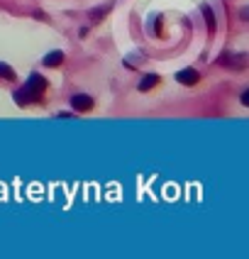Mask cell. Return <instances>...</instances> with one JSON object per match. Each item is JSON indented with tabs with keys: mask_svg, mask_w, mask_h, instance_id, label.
<instances>
[{
	"mask_svg": "<svg viewBox=\"0 0 249 259\" xmlns=\"http://www.w3.org/2000/svg\"><path fill=\"white\" fill-rule=\"evenodd\" d=\"M108 10H110V7H100V10H91V20H93V22H100V20H103V17L108 15Z\"/></svg>",
	"mask_w": 249,
	"mask_h": 259,
	"instance_id": "cell-7",
	"label": "cell"
},
{
	"mask_svg": "<svg viewBox=\"0 0 249 259\" xmlns=\"http://www.w3.org/2000/svg\"><path fill=\"white\" fill-rule=\"evenodd\" d=\"M71 105H73V110L86 113V110H91V108H93V98H91V96H86V93H76V96L71 98Z\"/></svg>",
	"mask_w": 249,
	"mask_h": 259,
	"instance_id": "cell-2",
	"label": "cell"
},
{
	"mask_svg": "<svg viewBox=\"0 0 249 259\" xmlns=\"http://www.w3.org/2000/svg\"><path fill=\"white\" fill-rule=\"evenodd\" d=\"M0 78H5V81H12L15 78V71L5 64V62H0Z\"/></svg>",
	"mask_w": 249,
	"mask_h": 259,
	"instance_id": "cell-6",
	"label": "cell"
},
{
	"mask_svg": "<svg viewBox=\"0 0 249 259\" xmlns=\"http://www.w3.org/2000/svg\"><path fill=\"white\" fill-rule=\"evenodd\" d=\"M159 83V76L156 73H147L142 81H139V91H149V88H154Z\"/></svg>",
	"mask_w": 249,
	"mask_h": 259,
	"instance_id": "cell-4",
	"label": "cell"
},
{
	"mask_svg": "<svg viewBox=\"0 0 249 259\" xmlns=\"http://www.w3.org/2000/svg\"><path fill=\"white\" fill-rule=\"evenodd\" d=\"M176 78H179V83H184V86H195V83L200 81V76H198L195 68H184V71H179Z\"/></svg>",
	"mask_w": 249,
	"mask_h": 259,
	"instance_id": "cell-3",
	"label": "cell"
},
{
	"mask_svg": "<svg viewBox=\"0 0 249 259\" xmlns=\"http://www.w3.org/2000/svg\"><path fill=\"white\" fill-rule=\"evenodd\" d=\"M242 105H249V91L242 93Z\"/></svg>",
	"mask_w": 249,
	"mask_h": 259,
	"instance_id": "cell-9",
	"label": "cell"
},
{
	"mask_svg": "<svg viewBox=\"0 0 249 259\" xmlns=\"http://www.w3.org/2000/svg\"><path fill=\"white\" fill-rule=\"evenodd\" d=\"M203 12H205V17H208V27L215 30V15H213V10H210V7H203Z\"/></svg>",
	"mask_w": 249,
	"mask_h": 259,
	"instance_id": "cell-8",
	"label": "cell"
},
{
	"mask_svg": "<svg viewBox=\"0 0 249 259\" xmlns=\"http://www.w3.org/2000/svg\"><path fill=\"white\" fill-rule=\"evenodd\" d=\"M63 62V52H49L44 57V66H59Z\"/></svg>",
	"mask_w": 249,
	"mask_h": 259,
	"instance_id": "cell-5",
	"label": "cell"
},
{
	"mask_svg": "<svg viewBox=\"0 0 249 259\" xmlns=\"http://www.w3.org/2000/svg\"><path fill=\"white\" fill-rule=\"evenodd\" d=\"M44 88H47V81H44L39 73H32V76L27 78L25 88H20V91L15 93V100H17L20 105H27L30 100H39L42 93H44Z\"/></svg>",
	"mask_w": 249,
	"mask_h": 259,
	"instance_id": "cell-1",
	"label": "cell"
}]
</instances>
